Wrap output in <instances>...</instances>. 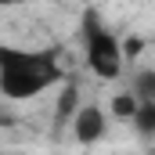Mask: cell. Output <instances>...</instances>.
Returning <instances> with one entry per match:
<instances>
[{
	"label": "cell",
	"instance_id": "cell-3",
	"mask_svg": "<svg viewBox=\"0 0 155 155\" xmlns=\"http://www.w3.org/2000/svg\"><path fill=\"white\" fill-rule=\"evenodd\" d=\"M105 126H108V116L97 105H83L72 116V137H76L79 144H94V141L105 137Z\"/></svg>",
	"mask_w": 155,
	"mask_h": 155
},
{
	"label": "cell",
	"instance_id": "cell-1",
	"mask_svg": "<svg viewBox=\"0 0 155 155\" xmlns=\"http://www.w3.org/2000/svg\"><path fill=\"white\" fill-rule=\"evenodd\" d=\"M54 83H61V65L54 51H22L11 43L0 47V94L7 101L40 97Z\"/></svg>",
	"mask_w": 155,
	"mask_h": 155
},
{
	"label": "cell",
	"instance_id": "cell-9",
	"mask_svg": "<svg viewBox=\"0 0 155 155\" xmlns=\"http://www.w3.org/2000/svg\"><path fill=\"white\" fill-rule=\"evenodd\" d=\"M148 155H155V148H152V152H148Z\"/></svg>",
	"mask_w": 155,
	"mask_h": 155
},
{
	"label": "cell",
	"instance_id": "cell-4",
	"mask_svg": "<svg viewBox=\"0 0 155 155\" xmlns=\"http://www.w3.org/2000/svg\"><path fill=\"white\" fill-rule=\"evenodd\" d=\"M130 123H134L137 137H144V141H155V101H141Z\"/></svg>",
	"mask_w": 155,
	"mask_h": 155
},
{
	"label": "cell",
	"instance_id": "cell-7",
	"mask_svg": "<svg viewBox=\"0 0 155 155\" xmlns=\"http://www.w3.org/2000/svg\"><path fill=\"white\" fill-rule=\"evenodd\" d=\"M72 105H76V90L69 87L65 94H61V105H58V119H69V112H72ZM76 116V112H72Z\"/></svg>",
	"mask_w": 155,
	"mask_h": 155
},
{
	"label": "cell",
	"instance_id": "cell-8",
	"mask_svg": "<svg viewBox=\"0 0 155 155\" xmlns=\"http://www.w3.org/2000/svg\"><path fill=\"white\" fill-rule=\"evenodd\" d=\"M0 4H4V7H11V4H18V0H0Z\"/></svg>",
	"mask_w": 155,
	"mask_h": 155
},
{
	"label": "cell",
	"instance_id": "cell-2",
	"mask_svg": "<svg viewBox=\"0 0 155 155\" xmlns=\"http://www.w3.org/2000/svg\"><path fill=\"white\" fill-rule=\"evenodd\" d=\"M83 47H87V65H90V72L97 79H119L123 76L126 51H123L116 33H108L97 22V15L83 18Z\"/></svg>",
	"mask_w": 155,
	"mask_h": 155
},
{
	"label": "cell",
	"instance_id": "cell-6",
	"mask_svg": "<svg viewBox=\"0 0 155 155\" xmlns=\"http://www.w3.org/2000/svg\"><path fill=\"white\" fill-rule=\"evenodd\" d=\"M137 105H141V101H137V94H134L130 87H126L123 94H116V97H112V112H116V119H134Z\"/></svg>",
	"mask_w": 155,
	"mask_h": 155
},
{
	"label": "cell",
	"instance_id": "cell-5",
	"mask_svg": "<svg viewBox=\"0 0 155 155\" xmlns=\"http://www.w3.org/2000/svg\"><path fill=\"white\" fill-rule=\"evenodd\" d=\"M130 90L137 94V101H155V72L152 69H141L130 79Z\"/></svg>",
	"mask_w": 155,
	"mask_h": 155
}]
</instances>
